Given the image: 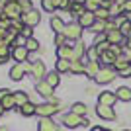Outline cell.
<instances>
[{
	"instance_id": "cell-1",
	"label": "cell",
	"mask_w": 131,
	"mask_h": 131,
	"mask_svg": "<svg viewBox=\"0 0 131 131\" xmlns=\"http://www.w3.org/2000/svg\"><path fill=\"white\" fill-rule=\"evenodd\" d=\"M22 16H24V10H22V6H20L18 0H10V2L4 6V18H8V20H18V18H22Z\"/></svg>"
},
{
	"instance_id": "cell-2",
	"label": "cell",
	"mask_w": 131,
	"mask_h": 131,
	"mask_svg": "<svg viewBox=\"0 0 131 131\" xmlns=\"http://www.w3.org/2000/svg\"><path fill=\"white\" fill-rule=\"evenodd\" d=\"M115 69H112V67H104V69H100L98 77H96V82L98 84H110V82L115 78Z\"/></svg>"
},
{
	"instance_id": "cell-3",
	"label": "cell",
	"mask_w": 131,
	"mask_h": 131,
	"mask_svg": "<svg viewBox=\"0 0 131 131\" xmlns=\"http://www.w3.org/2000/svg\"><path fill=\"white\" fill-rule=\"evenodd\" d=\"M65 37L67 39H71V41H74V39H78L82 35V27H80V24H69V26L65 27Z\"/></svg>"
},
{
	"instance_id": "cell-4",
	"label": "cell",
	"mask_w": 131,
	"mask_h": 131,
	"mask_svg": "<svg viewBox=\"0 0 131 131\" xmlns=\"http://www.w3.org/2000/svg\"><path fill=\"white\" fill-rule=\"evenodd\" d=\"M57 112H59V108H57L55 104H51V102L37 106V110H35V114H37V115H41V117H51V115H53V114H57Z\"/></svg>"
},
{
	"instance_id": "cell-5",
	"label": "cell",
	"mask_w": 131,
	"mask_h": 131,
	"mask_svg": "<svg viewBox=\"0 0 131 131\" xmlns=\"http://www.w3.org/2000/svg\"><path fill=\"white\" fill-rule=\"evenodd\" d=\"M115 100H117L115 92H112V90H104V92H100L98 104H102V106H114Z\"/></svg>"
},
{
	"instance_id": "cell-6",
	"label": "cell",
	"mask_w": 131,
	"mask_h": 131,
	"mask_svg": "<svg viewBox=\"0 0 131 131\" xmlns=\"http://www.w3.org/2000/svg\"><path fill=\"white\" fill-rule=\"evenodd\" d=\"M82 121H84V117L72 114V112L67 114V115H63V123H65L67 127H78V125H82Z\"/></svg>"
},
{
	"instance_id": "cell-7",
	"label": "cell",
	"mask_w": 131,
	"mask_h": 131,
	"mask_svg": "<svg viewBox=\"0 0 131 131\" xmlns=\"http://www.w3.org/2000/svg\"><path fill=\"white\" fill-rule=\"evenodd\" d=\"M96 114H98L102 119H108V121L115 119V112H114V108H112V106H102V104H98Z\"/></svg>"
},
{
	"instance_id": "cell-8",
	"label": "cell",
	"mask_w": 131,
	"mask_h": 131,
	"mask_svg": "<svg viewBox=\"0 0 131 131\" xmlns=\"http://www.w3.org/2000/svg\"><path fill=\"white\" fill-rule=\"evenodd\" d=\"M39 20H41V16H39L37 12H26L22 16V22H24V26H29V27H33V26H37L39 24Z\"/></svg>"
},
{
	"instance_id": "cell-9",
	"label": "cell",
	"mask_w": 131,
	"mask_h": 131,
	"mask_svg": "<svg viewBox=\"0 0 131 131\" xmlns=\"http://www.w3.org/2000/svg\"><path fill=\"white\" fill-rule=\"evenodd\" d=\"M78 24H80V27H92L94 24H96L94 12H82L80 18H78Z\"/></svg>"
},
{
	"instance_id": "cell-10",
	"label": "cell",
	"mask_w": 131,
	"mask_h": 131,
	"mask_svg": "<svg viewBox=\"0 0 131 131\" xmlns=\"http://www.w3.org/2000/svg\"><path fill=\"white\" fill-rule=\"evenodd\" d=\"M35 90H37L41 96H45V98H51V94H53V86H49V84H47V80L37 82V84H35Z\"/></svg>"
},
{
	"instance_id": "cell-11",
	"label": "cell",
	"mask_w": 131,
	"mask_h": 131,
	"mask_svg": "<svg viewBox=\"0 0 131 131\" xmlns=\"http://www.w3.org/2000/svg\"><path fill=\"white\" fill-rule=\"evenodd\" d=\"M106 39H108L112 45H117V43H121V41H123V33H121L119 29H112V31L106 33Z\"/></svg>"
},
{
	"instance_id": "cell-12",
	"label": "cell",
	"mask_w": 131,
	"mask_h": 131,
	"mask_svg": "<svg viewBox=\"0 0 131 131\" xmlns=\"http://www.w3.org/2000/svg\"><path fill=\"white\" fill-rule=\"evenodd\" d=\"M72 45H63V47H57V57H59V59H69L71 61L72 59Z\"/></svg>"
},
{
	"instance_id": "cell-13",
	"label": "cell",
	"mask_w": 131,
	"mask_h": 131,
	"mask_svg": "<svg viewBox=\"0 0 131 131\" xmlns=\"http://www.w3.org/2000/svg\"><path fill=\"white\" fill-rule=\"evenodd\" d=\"M115 96H117V100H121V102H131V88L119 86L115 90Z\"/></svg>"
},
{
	"instance_id": "cell-14",
	"label": "cell",
	"mask_w": 131,
	"mask_h": 131,
	"mask_svg": "<svg viewBox=\"0 0 131 131\" xmlns=\"http://www.w3.org/2000/svg\"><path fill=\"white\" fill-rule=\"evenodd\" d=\"M0 104H2V108H4V110H12L14 106H16V98H14V94L8 92L6 96H2V98H0Z\"/></svg>"
},
{
	"instance_id": "cell-15",
	"label": "cell",
	"mask_w": 131,
	"mask_h": 131,
	"mask_svg": "<svg viewBox=\"0 0 131 131\" xmlns=\"http://www.w3.org/2000/svg\"><path fill=\"white\" fill-rule=\"evenodd\" d=\"M27 47H14V51H12V57L16 61H20V63H24V61L27 59Z\"/></svg>"
},
{
	"instance_id": "cell-16",
	"label": "cell",
	"mask_w": 131,
	"mask_h": 131,
	"mask_svg": "<svg viewBox=\"0 0 131 131\" xmlns=\"http://www.w3.org/2000/svg\"><path fill=\"white\" fill-rule=\"evenodd\" d=\"M39 131H57V125L51 117H43L39 121Z\"/></svg>"
},
{
	"instance_id": "cell-17",
	"label": "cell",
	"mask_w": 131,
	"mask_h": 131,
	"mask_svg": "<svg viewBox=\"0 0 131 131\" xmlns=\"http://www.w3.org/2000/svg\"><path fill=\"white\" fill-rule=\"evenodd\" d=\"M24 71H26V69L22 67V63L14 65V67L10 69V78H12V80H22V77H24Z\"/></svg>"
},
{
	"instance_id": "cell-18",
	"label": "cell",
	"mask_w": 131,
	"mask_h": 131,
	"mask_svg": "<svg viewBox=\"0 0 131 131\" xmlns=\"http://www.w3.org/2000/svg\"><path fill=\"white\" fill-rule=\"evenodd\" d=\"M51 27H53L55 33H63L67 26H65V22H63L59 16H53V18H51Z\"/></svg>"
},
{
	"instance_id": "cell-19",
	"label": "cell",
	"mask_w": 131,
	"mask_h": 131,
	"mask_svg": "<svg viewBox=\"0 0 131 131\" xmlns=\"http://www.w3.org/2000/svg\"><path fill=\"white\" fill-rule=\"evenodd\" d=\"M84 72H86L90 78H96V77H98V72H100V69H98V61H88L86 71H84Z\"/></svg>"
},
{
	"instance_id": "cell-20",
	"label": "cell",
	"mask_w": 131,
	"mask_h": 131,
	"mask_svg": "<svg viewBox=\"0 0 131 131\" xmlns=\"http://www.w3.org/2000/svg\"><path fill=\"white\" fill-rule=\"evenodd\" d=\"M8 57H10V43L0 41V65H4Z\"/></svg>"
},
{
	"instance_id": "cell-21",
	"label": "cell",
	"mask_w": 131,
	"mask_h": 131,
	"mask_svg": "<svg viewBox=\"0 0 131 131\" xmlns=\"http://www.w3.org/2000/svg\"><path fill=\"white\" fill-rule=\"evenodd\" d=\"M31 71H33V74H35V78H43L45 77V65L41 63V61L33 63V65H31Z\"/></svg>"
},
{
	"instance_id": "cell-22",
	"label": "cell",
	"mask_w": 131,
	"mask_h": 131,
	"mask_svg": "<svg viewBox=\"0 0 131 131\" xmlns=\"http://www.w3.org/2000/svg\"><path fill=\"white\" fill-rule=\"evenodd\" d=\"M115 59H117V57H115L114 53H112V51H104V53L100 55V61H102V63H104V65H114L115 63Z\"/></svg>"
},
{
	"instance_id": "cell-23",
	"label": "cell",
	"mask_w": 131,
	"mask_h": 131,
	"mask_svg": "<svg viewBox=\"0 0 131 131\" xmlns=\"http://www.w3.org/2000/svg\"><path fill=\"white\" fill-rule=\"evenodd\" d=\"M35 110H37V106H33L31 102H27V104H24L22 108H20V112H22L24 117H29V115L35 114Z\"/></svg>"
},
{
	"instance_id": "cell-24",
	"label": "cell",
	"mask_w": 131,
	"mask_h": 131,
	"mask_svg": "<svg viewBox=\"0 0 131 131\" xmlns=\"http://www.w3.org/2000/svg\"><path fill=\"white\" fill-rule=\"evenodd\" d=\"M94 16H96V20H100V22H108L112 14H110L108 8H98V10L94 12Z\"/></svg>"
},
{
	"instance_id": "cell-25",
	"label": "cell",
	"mask_w": 131,
	"mask_h": 131,
	"mask_svg": "<svg viewBox=\"0 0 131 131\" xmlns=\"http://www.w3.org/2000/svg\"><path fill=\"white\" fill-rule=\"evenodd\" d=\"M127 65H131V63L127 61V57H125V55H121V57H117V59H115V63H114V69H115L117 72H119L121 69H125Z\"/></svg>"
},
{
	"instance_id": "cell-26",
	"label": "cell",
	"mask_w": 131,
	"mask_h": 131,
	"mask_svg": "<svg viewBox=\"0 0 131 131\" xmlns=\"http://www.w3.org/2000/svg\"><path fill=\"white\" fill-rule=\"evenodd\" d=\"M98 8H102V2H100V0H86V2H84V10L86 12H96Z\"/></svg>"
},
{
	"instance_id": "cell-27",
	"label": "cell",
	"mask_w": 131,
	"mask_h": 131,
	"mask_svg": "<svg viewBox=\"0 0 131 131\" xmlns=\"http://www.w3.org/2000/svg\"><path fill=\"white\" fill-rule=\"evenodd\" d=\"M71 71V61L69 59H59L57 61V72H69Z\"/></svg>"
},
{
	"instance_id": "cell-28",
	"label": "cell",
	"mask_w": 131,
	"mask_h": 131,
	"mask_svg": "<svg viewBox=\"0 0 131 131\" xmlns=\"http://www.w3.org/2000/svg\"><path fill=\"white\" fill-rule=\"evenodd\" d=\"M84 71H86V67H84L82 61H71V72L80 74V72H84Z\"/></svg>"
},
{
	"instance_id": "cell-29",
	"label": "cell",
	"mask_w": 131,
	"mask_h": 131,
	"mask_svg": "<svg viewBox=\"0 0 131 131\" xmlns=\"http://www.w3.org/2000/svg\"><path fill=\"white\" fill-rule=\"evenodd\" d=\"M14 98H16V106H20V108H22L24 104H27V102H29L26 92H14Z\"/></svg>"
},
{
	"instance_id": "cell-30",
	"label": "cell",
	"mask_w": 131,
	"mask_h": 131,
	"mask_svg": "<svg viewBox=\"0 0 131 131\" xmlns=\"http://www.w3.org/2000/svg\"><path fill=\"white\" fill-rule=\"evenodd\" d=\"M123 35H127V37H131V20H125V22H121L119 27H117Z\"/></svg>"
},
{
	"instance_id": "cell-31",
	"label": "cell",
	"mask_w": 131,
	"mask_h": 131,
	"mask_svg": "<svg viewBox=\"0 0 131 131\" xmlns=\"http://www.w3.org/2000/svg\"><path fill=\"white\" fill-rule=\"evenodd\" d=\"M72 114H77V115H84L86 114V104H82V102H77V104L72 106Z\"/></svg>"
},
{
	"instance_id": "cell-32",
	"label": "cell",
	"mask_w": 131,
	"mask_h": 131,
	"mask_svg": "<svg viewBox=\"0 0 131 131\" xmlns=\"http://www.w3.org/2000/svg\"><path fill=\"white\" fill-rule=\"evenodd\" d=\"M86 53H88V61H100V55H102L98 47H90Z\"/></svg>"
},
{
	"instance_id": "cell-33",
	"label": "cell",
	"mask_w": 131,
	"mask_h": 131,
	"mask_svg": "<svg viewBox=\"0 0 131 131\" xmlns=\"http://www.w3.org/2000/svg\"><path fill=\"white\" fill-rule=\"evenodd\" d=\"M45 80H47V84H49V86H53V88H55L57 84H59V72H49Z\"/></svg>"
},
{
	"instance_id": "cell-34",
	"label": "cell",
	"mask_w": 131,
	"mask_h": 131,
	"mask_svg": "<svg viewBox=\"0 0 131 131\" xmlns=\"http://www.w3.org/2000/svg\"><path fill=\"white\" fill-rule=\"evenodd\" d=\"M41 8L45 12H53L57 8V4H55V0H41Z\"/></svg>"
},
{
	"instance_id": "cell-35",
	"label": "cell",
	"mask_w": 131,
	"mask_h": 131,
	"mask_svg": "<svg viewBox=\"0 0 131 131\" xmlns=\"http://www.w3.org/2000/svg\"><path fill=\"white\" fill-rule=\"evenodd\" d=\"M26 47H27V51H37L39 49V41H37V39H33V37H29V39H27V43H26Z\"/></svg>"
},
{
	"instance_id": "cell-36",
	"label": "cell",
	"mask_w": 131,
	"mask_h": 131,
	"mask_svg": "<svg viewBox=\"0 0 131 131\" xmlns=\"http://www.w3.org/2000/svg\"><path fill=\"white\" fill-rule=\"evenodd\" d=\"M55 4H57V8H63V10H69L72 6V0H55Z\"/></svg>"
},
{
	"instance_id": "cell-37",
	"label": "cell",
	"mask_w": 131,
	"mask_h": 131,
	"mask_svg": "<svg viewBox=\"0 0 131 131\" xmlns=\"http://www.w3.org/2000/svg\"><path fill=\"white\" fill-rule=\"evenodd\" d=\"M106 24L108 22H96L90 29H92V31H106Z\"/></svg>"
},
{
	"instance_id": "cell-38",
	"label": "cell",
	"mask_w": 131,
	"mask_h": 131,
	"mask_svg": "<svg viewBox=\"0 0 131 131\" xmlns=\"http://www.w3.org/2000/svg\"><path fill=\"white\" fill-rule=\"evenodd\" d=\"M18 2H20V6H22L24 14H26V12H31V2H29V0H18Z\"/></svg>"
},
{
	"instance_id": "cell-39",
	"label": "cell",
	"mask_w": 131,
	"mask_h": 131,
	"mask_svg": "<svg viewBox=\"0 0 131 131\" xmlns=\"http://www.w3.org/2000/svg\"><path fill=\"white\" fill-rule=\"evenodd\" d=\"M117 74H119L121 78H129V77H131V65H127L125 69H121V71L117 72Z\"/></svg>"
},
{
	"instance_id": "cell-40",
	"label": "cell",
	"mask_w": 131,
	"mask_h": 131,
	"mask_svg": "<svg viewBox=\"0 0 131 131\" xmlns=\"http://www.w3.org/2000/svg\"><path fill=\"white\" fill-rule=\"evenodd\" d=\"M20 35H24L26 39H29V37H31V27H29V26H24V29L20 31Z\"/></svg>"
},
{
	"instance_id": "cell-41",
	"label": "cell",
	"mask_w": 131,
	"mask_h": 131,
	"mask_svg": "<svg viewBox=\"0 0 131 131\" xmlns=\"http://www.w3.org/2000/svg\"><path fill=\"white\" fill-rule=\"evenodd\" d=\"M65 33H57V39H55V43H57V47H63V43H65Z\"/></svg>"
},
{
	"instance_id": "cell-42",
	"label": "cell",
	"mask_w": 131,
	"mask_h": 131,
	"mask_svg": "<svg viewBox=\"0 0 131 131\" xmlns=\"http://www.w3.org/2000/svg\"><path fill=\"white\" fill-rule=\"evenodd\" d=\"M121 8H123V12H131V0H127V2L121 6Z\"/></svg>"
},
{
	"instance_id": "cell-43",
	"label": "cell",
	"mask_w": 131,
	"mask_h": 131,
	"mask_svg": "<svg viewBox=\"0 0 131 131\" xmlns=\"http://www.w3.org/2000/svg\"><path fill=\"white\" fill-rule=\"evenodd\" d=\"M125 57H127V61L131 63V49H125Z\"/></svg>"
},
{
	"instance_id": "cell-44",
	"label": "cell",
	"mask_w": 131,
	"mask_h": 131,
	"mask_svg": "<svg viewBox=\"0 0 131 131\" xmlns=\"http://www.w3.org/2000/svg\"><path fill=\"white\" fill-rule=\"evenodd\" d=\"M4 16V4H2V2H0V18Z\"/></svg>"
},
{
	"instance_id": "cell-45",
	"label": "cell",
	"mask_w": 131,
	"mask_h": 131,
	"mask_svg": "<svg viewBox=\"0 0 131 131\" xmlns=\"http://www.w3.org/2000/svg\"><path fill=\"white\" fill-rule=\"evenodd\" d=\"M90 131H104V129H102V127H100V125H96V127H92V129H90Z\"/></svg>"
},
{
	"instance_id": "cell-46",
	"label": "cell",
	"mask_w": 131,
	"mask_h": 131,
	"mask_svg": "<svg viewBox=\"0 0 131 131\" xmlns=\"http://www.w3.org/2000/svg\"><path fill=\"white\" fill-rule=\"evenodd\" d=\"M127 49H131V37H127Z\"/></svg>"
},
{
	"instance_id": "cell-47",
	"label": "cell",
	"mask_w": 131,
	"mask_h": 131,
	"mask_svg": "<svg viewBox=\"0 0 131 131\" xmlns=\"http://www.w3.org/2000/svg\"><path fill=\"white\" fill-rule=\"evenodd\" d=\"M2 114H4V108H2V104H0V115H2Z\"/></svg>"
},
{
	"instance_id": "cell-48",
	"label": "cell",
	"mask_w": 131,
	"mask_h": 131,
	"mask_svg": "<svg viewBox=\"0 0 131 131\" xmlns=\"http://www.w3.org/2000/svg\"><path fill=\"white\" fill-rule=\"evenodd\" d=\"M77 2H78V4H84V2H86V0H77Z\"/></svg>"
},
{
	"instance_id": "cell-49",
	"label": "cell",
	"mask_w": 131,
	"mask_h": 131,
	"mask_svg": "<svg viewBox=\"0 0 131 131\" xmlns=\"http://www.w3.org/2000/svg\"><path fill=\"white\" fill-rule=\"evenodd\" d=\"M104 131H108V129H104Z\"/></svg>"
},
{
	"instance_id": "cell-50",
	"label": "cell",
	"mask_w": 131,
	"mask_h": 131,
	"mask_svg": "<svg viewBox=\"0 0 131 131\" xmlns=\"http://www.w3.org/2000/svg\"><path fill=\"white\" fill-rule=\"evenodd\" d=\"M0 41H2V39H0Z\"/></svg>"
},
{
	"instance_id": "cell-51",
	"label": "cell",
	"mask_w": 131,
	"mask_h": 131,
	"mask_svg": "<svg viewBox=\"0 0 131 131\" xmlns=\"http://www.w3.org/2000/svg\"><path fill=\"white\" fill-rule=\"evenodd\" d=\"M4 131H6V129H4Z\"/></svg>"
}]
</instances>
